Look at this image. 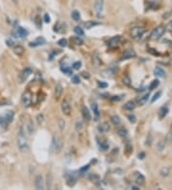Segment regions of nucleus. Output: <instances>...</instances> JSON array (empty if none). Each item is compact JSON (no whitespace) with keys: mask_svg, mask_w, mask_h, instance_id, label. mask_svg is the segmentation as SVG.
<instances>
[{"mask_svg":"<svg viewBox=\"0 0 172 190\" xmlns=\"http://www.w3.org/2000/svg\"><path fill=\"white\" fill-rule=\"evenodd\" d=\"M72 82L74 83V84L78 85V84H79V83H81V79H79V77H78V75H76V76H74V77L72 78Z\"/></svg>","mask_w":172,"mask_h":190,"instance_id":"obj_44","label":"nucleus"},{"mask_svg":"<svg viewBox=\"0 0 172 190\" xmlns=\"http://www.w3.org/2000/svg\"><path fill=\"white\" fill-rule=\"evenodd\" d=\"M52 184H53V175L51 173H48L46 176V186L48 189L52 187Z\"/></svg>","mask_w":172,"mask_h":190,"instance_id":"obj_20","label":"nucleus"},{"mask_svg":"<svg viewBox=\"0 0 172 190\" xmlns=\"http://www.w3.org/2000/svg\"><path fill=\"white\" fill-rule=\"evenodd\" d=\"M61 110L65 115H69L71 113V106L68 101L64 100L62 103H61Z\"/></svg>","mask_w":172,"mask_h":190,"instance_id":"obj_11","label":"nucleus"},{"mask_svg":"<svg viewBox=\"0 0 172 190\" xmlns=\"http://www.w3.org/2000/svg\"><path fill=\"white\" fill-rule=\"evenodd\" d=\"M103 4H104L103 0H95V11L98 17H101V14L103 12Z\"/></svg>","mask_w":172,"mask_h":190,"instance_id":"obj_5","label":"nucleus"},{"mask_svg":"<svg viewBox=\"0 0 172 190\" xmlns=\"http://www.w3.org/2000/svg\"><path fill=\"white\" fill-rule=\"evenodd\" d=\"M118 134H119L121 137H125L127 135V130L125 128H123V127H122V128H119V130H118Z\"/></svg>","mask_w":172,"mask_h":190,"instance_id":"obj_28","label":"nucleus"},{"mask_svg":"<svg viewBox=\"0 0 172 190\" xmlns=\"http://www.w3.org/2000/svg\"><path fill=\"white\" fill-rule=\"evenodd\" d=\"M36 120H37V123L40 125V124L43 123V121H44V116H43V114H38L37 116H36Z\"/></svg>","mask_w":172,"mask_h":190,"instance_id":"obj_40","label":"nucleus"},{"mask_svg":"<svg viewBox=\"0 0 172 190\" xmlns=\"http://www.w3.org/2000/svg\"><path fill=\"white\" fill-rule=\"evenodd\" d=\"M24 51L25 50H24L23 46H21V45H17V46H15V47L14 48V54H16L17 56H21V55H23Z\"/></svg>","mask_w":172,"mask_h":190,"instance_id":"obj_21","label":"nucleus"},{"mask_svg":"<svg viewBox=\"0 0 172 190\" xmlns=\"http://www.w3.org/2000/svg\"><path fill=\"white\" fill-rule=\"evenodd\" d=\"M88 168H89V165H85V166H84V167H82L81 169V173H84V172H85V171H87L88 170Z\"/></svg>","mask_w":172,"mask_h":190,"instance_id":"obj_54","label":"nucleus"},{"mask_svg":"<svg viewBox=\"0 0 172 190\" xmlns=\"http://www.w3.org/2000/svg\"><path fill=\"white\" fill-rule=\"evenodd\" d=\"M144 32H145V29L144 27H135L131 30V36L135 39H139L142 38Z\"/></svg>","mask_w":172,"mask_h":190,"instance_id":"obj_3","label":"nucleus"},{"mask_svg":"<svg viewBox=\"0 0 172 190\" xmlns=\"http://www.w3.org/2000/svg\"><path fill=\"white\" fill-rule=\"evenodd\" d=\"M45 43V39L43 38H37L36 40H33L30 43L31 47H36V46H39V45H42Z\"/></svg>","mask_w":172,"mask_h":190,"instance_id":"obj_18","label":"nucleus"},{"mask_svg":"<svg viewBox=\"0 0 172 190\" xmlns=\"http://www.w3.org/2000/svg\"><path fill=\"white\" fill-rule=\"evenodd\" d=\"M131 189H133V190H138V189H139V188L136 187V186H131Z\"/></svg>","mask_w":172,"mask_h":190,"instance_id":"obj_59","label":"nucleus"},{"mask_svg":"<svg viewBox=\"0 0 172 190\" xmlns=\"http://www.w3.org/2000/svg\"><path fill=\"white\" fill-rule=\"evenodd\" d=\"M81 112H82V117H83L84 120L86 121H90L91 120V113H90V112H89V109L86 108V107H83L82 108V109H81Z\"/></svg>","mask_w":172,"mask_h":190,"instance_id":"obj_16","label":"nucleus"},{"mask_svg":"<svg viewBox=\"0 0 172 190\" xmlns=\"http://www.w3.org/2000/svg\"><path fill=\"white\" fill-rule=\"evenodd\" d=\"M7 126H8L7 120L4 118V116H0V134L5 131Z\"/></svg>","mask_w":172,"mask_h":190,"instance_id":"obj_19","label":"nucleus"},{"mask_svg":"<svg viewBox=\"0 0 172 190\" xmlns=\"http://www.w3.org/2000/svg\"><path fill=\"white\" fill-rule=\"evenodd\" d=\"M67 183H68L69 186H74V185L76 184V179L73 178V177H71V178L68 180V182H67Z\"/></svg>","mask_w":172,"mask_h":190,"instance_id":"obj_43","label":"nucleus"},{"mask_svg":"<svg viewBox=\"0 0 172 190\" xmlns=\"http://www.w3.org/2000/svg\"><path fill=\"white\" fill-rule=\"evenodd\" d=\"M127 117H128V119H129V121H130L131 123H135V122L137 121L136 116H135L134 114H129Z\"/></svg>","mask_w":172,"mask_h":190,"instance_id":"obj_46","label":"nucleus"},{"mask_svg":"<svg viewBox=\"0 0 172 190\" xmlns=\"http://www.w3.org/2000/svg\"><path fill=\"white\" fill-rule=\"evenodd\" d=\"M124 109H127V110H132V109H135V104L132 101H129L124 105Z\"/></svg>","mask_w":172,"mask_h":190,"instance_id":"obj_29","label":"nucleus"},{"mask_svg":"<svg viewBox=\"0 0 172 190\" xmlns=\"http://www.w3.org/2000/svg\"><path fill=\"white\" fill-rule=\"evenodd\" d=\"M14 112H6V114L4 115V118L7 120L8 123H10V122H12L13 119H14Z\"/></svg>","mask_w":172,"mask_h":190,"instance_id":"obj_23","label":"nucleus"},{"mask_svg":"<svg viewBox=\"0 0 172 190\" xmlns=\"http://www.w3.org/2000/svg\"><path fill=\"white\" fill-rule=\"evenodd\" d=\"M67 43H68V41H67L66 39H60L58 41V44L59 45V46H61V47H66Z\"/></svg>","mask_w":172,"mask_h":190,"instance_id":"obj_35","label":"nucleus"},{"mask_svg":"<svg viewBox=\"0 0 172 190\" xmlns=\"http://www.w3.org/2000/svg\"><path fill=\"white\" fill-rule=\"evenodd\" d=\"M14 2H15V3H16V2H17V0H14Z\"/></svg>","mask_w":172,"mask_h":190,"instance_id":"obj_61","label":"nucleus"},{"mask_svg":"<svg viewBox=\"0 0 172 190\" xmlns=\"http://www.w3.org/2000/svg\"><path fill=\"white\" fill-rule=\"evenodd\" d=\"M92 110L94 112L96 117L99 118V116H100V110H99V107H98V105L96 103L92 104Z\"/></svg>","mask_w":172,"mask_h":190,"instance_id":"obj_27","label":"nucleus"},{"mask_svg":"<svg viewBox=\"0 0 172 190\" xmlns=\"http://www.w3.org/2000/svg\"><path fill=\"white\" fill-rule=\"evenodd\" d=\"M161 95H162V92H161V91H158V92H157L155 95H154V96H153L152 99H151V103H154L155 101L158 100L159 98H160V96H161Z\"/></svg>","mask_w":172,"mask_h":190,"instance_id":"obj_39","label":"nucleus"},{"mask_svg":"<svg viewBox=\"0 0 172 190\" xmlns=\"http://www.w3.org/2000/svg\"><path fill=\"white\" fill-rule=\"evenodd\" d=\"M74 31H75V33L77 34L78 36H83V35H84L83 30H82V28H81L79 26H77V27H75Z\"/></svg>","mask_w":172,"mask_h":190,"instance_id":"obj_34","label":"nucleus"},{"mask_svg":"<svg viewBox=\"0 0 172 190\" xmlns=\"http://www.w3.org/2000/svg\"><path fill=\"white\" fill-rule=\"evenodd\" d=\"M164 142H159L158 143V150L159 151H163V149L164 148V144H163Z\"/></svg>","mask_w":172,"mask_h":190,"instance_id":"obj_51","label":"nucleus"},{"mask_svg":"<svg viewBox=\"0 0 172 190\" xmlns=\"http://www.w3.org/2000/svg\"><path fill=\"white\" fill-rule=\"evenodd\" d=\"M167 30L169 32H172V21H170V22L167 25Z\"/></svg>","mask_w":172,"mask_h":190,"instance_id":"obj_52","label":"nucleus"},{"mask_svg":"<svg viewBox=\"0 0 172 190\" xmlns=\"http://www.w3.org/2000/svg\"><path fill=\"white\" fill-rule=\"evenodd\" d=\"M81 129H82V123H81V121H78L77 123H76V130L77 131H81Z\"/></svg>","mask_w":172,"mask_h":190,"instance_id":"obj_48","label":"nucleus"},{"mask_svg":"<svg viewBox=\"0 0 172 190\" xmlns=\"http://www.w3.org/2000/svg\"><path fill=\"white\" fill-rule=\"evenodd\" d=\"M169 174V168L168 167H163V169L161 170V175L163 177H167Z\"/></svg>","mask_w":172,"mask_h":190,"instance_id":"obj_36","label":"nucleus"},{"mask_svg":"<svg viewBox=\"0 0 172 190\" xmlns=\"http://www.w3.org/2000/svg\"><path fill=\"white\" fill-rule=\"evenodd\" d=\"M35 186L37 190H42L44 188V183H43V178L41 175H37L35 180Z\"/></svg>","mask_w":172,"mask_h":190,"instance_id":"obj_10","label":"nucleus"},{"mask_svg":"<svg viewBox=\"0 0 172 190\" xmlns=\"http://www.w3.org/2000/svg\"><path fill=\"white\" fill-rule=\"evenodd\" d=\"M27 130H28L29 134H33V124L32 123V122H29L28 125H27Z\"/></svg>","mask_w":172,"mask_h":190,"instance_id":"obj_42","label":"nucleus"},{"mask_svg":"<svg viewBox=\"0 0 172 190\" xmlns=\"http://www.w3.org/2000/svg\"><path fill=\"white\" fill-rule=\"evenodd\" d=\"M121 39H122V36H116L114 38H112L110 40L108 41V44L110 47H114V46H117L121 42Z\"/></svg>","mask_w":172,"mask_h":190,"instance_id":"obj_13","label":"nucleus"},{"mask_svg":"<svg viewBox=\"0 0 172 190\" xmlns=\"http://www.w3.org/2000/svg\"><path fill=\"white\" fill-rule=\"evenodd\" d=\"M62 91H63V87L60 84H58L55 87V92H54V95H55V98L56 99H59L62 94Z\"/></svg>","mask_w":172,"mask_h":190,"instance_id":"obj_14","label":"nucleus"},{"mask_svg":"<svg viewBox=\"0 0 172 190\" xmlns=\"http://www.w3.org/2000/svg\"><path fill=\"white\" fill-rule=\"evenodd\" d=\"M72 66H73V69L78 70V69H79V68L81 67V62H74Z\"/></svg>","mask_w":172,"mask_h":190,"instance_id":"obj_38","label":"nucleus"},{"mask_svg":"<svg viewBox=\"0 0 172 190\" xmlns=\"http://www.w3.org/2000/svg\"><path fill=\"white\" fill-rule=\"evenodd\" d=\"M111 122L114 124L115 126H119V124H121V118L118 115H113L111 117Z\"/></svg>","mask_w":172,"mask_h":190,"instance_id":"obj_26","label":"nucleus"},{"mask_svg":"<svg viewBox=\"0 0 172 190\" xmlns=\"http://www.w3.org/2000/svg\"><path fill=\"white\" fill-rule=\"evenodd\" d=\"M122 83H123V85L126 86V87H130V85H131L130 77H129L128 75L124 76V77H123V80H122Z\"/></svg>","mask_w":172,"mask_h":190,"instance_id":"obj_32","label":"nucleus"},{"mask_svg":"<svg viewBox=\"0 0 172 190\" xmlns=\"http://www.w3.org/2000/svg\"><path fill=\"white\" fill-rule=\"evenodd\" d=\"M17 146L21 152H26L29 149V144L27 138L25 136V133L23 131V128L20 127L17 133Z\"/></svg>","mask_w":172,"mask_h":190,"instance_id":"obj_1","label":"nucleus"},{"mask_svg":"<svg viewBox=\"0 0 172 190\" xmlns=\"http://www.w3.org/2000/svg\"><path fill=\"white\" fill-rule=\"evenodd\" d=\"M58 127H59V129H60L61 131L64 130V128H65V121H64L63 119H59V120H58Z\"/></svg>","mask_w":172,"mask_h":190,"instance_id":"obj_41","label":"nucleus"},{"mask_svg":"<svg viewBox=\"0 0 172 190\" xmlns=\"http://www.w3.org/2000/svg\"><path fill=\"white\" fill-rule=\"evenodd\" d=\"M134 180H135L137 184L139 185H144V183H145V178H144V175H142V173H140V172H135V173H134Z\"/></svg>","mask_w":172,"mask_h":190,"instance_id":"obj_8","label":"nucleus"},{"mask_svg":"<svg viewBox=\"0 0 172 190\" xmlns=\"http://www.w3.org/2000/svg\"><path fill=\"white\" fill-rule=\"evenodd\" d=\"M73 41H74V43L77 45H82L83 44V40L79 38V36H75L74 39H73Z\"/></svg>","mask_w":172,"mask_h":190,"instance_id":"obj_33","label":"nucleus"},{"mask_svg":"<svg viewBox=\"0 0 172 190\" xmlns=\"http://www.w3.org/2000/svg\"><path fill=\"white\" fill-rule=\"evenodd\" d=\"M148 98H149V94H145L144 96H142L141 99H140L139 103L142 104V105H144V104H145L147 102V100H148Z\"/></svg>","mask_w":172,"mask_h":190,"instance_id":"obj_37","label":"nucleus"},{"mask_svg":"<svg viewBox=\"0 0 172 190\" xmlns=\"http://www.w3.org/2000/svg\"><path fill=\"white\" fill-rule=\"evenodd\" d=\"M44 21L46 23H49L51 21V17H50V15L48 14H44Z\"/></svg>","mask_w":172,"mask_h":190,"instance_id":"obj_50","label":"nucleus"},{"mask_svg":"<svg viewBox=\"0 0 172 190\" xmlns=\"http://www.w3.org/2000/svg\"><path fill=\"white\" fill-rule=\"evenodd\" d=\"M154 75L157 76V77H160V78H164L167 74H165V71H164L162 67H156L154 69Z\"/></svg>","mask_w":172,"mask_h":190,"instance_id":"obj_15","label":"nucleus"},{"mask_svg":"<svg viewBox=\"0 0 172 190\" xmlns=\"http://www.w3.org/2000/svg\"><path fill=\"white\" fill-rule=\"evenodd\" d=\"M167 112H168V109H167V107H163L160 110V118H164L165 115L167 114Z\"/></svg>","mask_w":172,"mask_h":190,"instance_id":"obj_31","label":"nucleus"},{"mask_svg":"<svg viewBox=\"0 0 172 190\" xmlns=\"http://www.w3.org/2000/svg\"><path fill=\"white\" fill-rule=\"evenodd\" d=\"M170 131L172 133V123H171V126H170Z\"/></svg>","mask_w":172,"mask_h":190,"instance_id":"obj_60","label":"nucleus"},{"mask_svg":"<svg viewBox=\"0 0 172 190\" xmlns=\"http://www.w3.org/2000/svg\"><path fill=\"white\" fill-rule=\"evenodd\" d=\"M134 57H136V52H135L134 50H127L122 54V56L121 57V61L132 59V58H134Z\"/></svg>","mask_w":172,"mask_h":190,"instance_id":"obj_12","label":"nucleus"},{"mask_svg":"<svg viewBox=\"0 0 172 190\" xmlns=\"http://www.w3.org/2000/svg\"><path fill=\"white\" fill-rule=\"evenodd\" d=\"M119 96H113V98H112V100L113 101H119L122 98H119Z\"/></svg>","mask_w":172,"mask_h":190,"instance_id":"obj_56","label":"nucleus"},{"mask_svg":"<svg viewBox=\"0 0 172 190\" xmlns=\"http://www.w3.org/2000/svg\"><path fill=\"white\" fill-rule=\"evenodd\" d=\"M98 86L100 88H106V87H108V85L106 84V83H103V82H98Z\"/></svg>","mask_w":172,"mask_h":190,"instance_id":"obj_47","label":"nucleus"},{"mask_svg":"<svg viewBox=\"0 0 172 190\" xmlns=\"http://www.w3.org/2000/svg\"><path fill=\"white\" fill-rule=\"evenodd\" d=\"M100 148L105 151V150L108 149V144H107L106 142H101V144H100Z\"/></svg>","mask_w":172,"mask_h":190,"instance_id":"obj_49","label":"nucleus"},{"mask_svg":"<svg viewBox=\"0 0 172 190\" xmlns=\"http://www.w3.org/2000/svg\"><path fill=\"white\" fill-rule=\"evenodd\" d=\"M22 104L24 107H30L32 104V93L31 91H26L22 96Z\"/></svg>","mask_w":172,"mask_h":190,"instance_id":"obj_6","label":"nucleus"},{"mask_svg":"<svg viewBox=\"0 0 172 190\" xmlns=\"http://www.w3.org/2000/svg\"><path fill=\"white\" fill-rule=\"evenodd\" d=\"M164 30H165L164 27H163V26H159V27L155 28L152 32H151L149 39H152V40H158V39H161L162 36L164 35Z\"/></svg>","mask_w":172,"mask_h":190,"instance_id":"obj_2","label":"nucleus"},{"mask_svg":"<svg viewBox=\"0 0 172 190\" xmlns=\"http://www.w3.org/2000/svg\"><path fill=\"white\" fill-rule=\"evenodd\" d=\"M52 146H53V150L56 153H59L62 148V141L58 136L54 135L53 136V142H52Z\"/></svg>","mask_w":172,"mask_h":190,"instance_id":"obj_4","label":"nucleus"},{"mask_svg":"<svg viewBox=\"0 0 172 190\" xmlns=\"http://www.w3.org/2000/svg\"><path fill=\"white\" fill-rule=\"evenodd\" d=\"M126 150H127L128 152H131L132 151V146L130 145V142L128 141L127 143H126Z\"/></svg>","mask_w":172,"mask_h":190,"instance_id":"obj_53","label":"nucleus"},{"mask_svg":"<svg viewBox=\"0 0 172 190\" xmlns=\"http://www.w3.org/2000/svg\"><path fill=\"white\" fill-rule=\"evenodd\" d=\"M93 64H94V65L96 67H99L100 65V64H101V61H100V56H99L98 53H96L94 56H93Z\"/></svg>","mask_w":172,"mask_h":190,"instance_id":"obj_22","label":"nucleus"},{"mask_svg":"<svg viewBox=\"0 0 172 190\" xmlns=\"http://www.w3.org/2000/svg\"><path fill=\"white\" fill-rule=\"evenodd\" d=\"M139 157H140L141 159H144V153H142V154H141V155H139Z\"/></svg>","mask_w":172,"mask_h":190,"instance_id":"obj_58","label":"nucleus"},{"mask_svg":"<svg viewBox=\"0 0 172 190\" xmlns=\"http://www.w3.org/2000/svg\"><path fill=\"white\" fill-rule=\"evenodd\" d=\"M82 76H83L84 78H87V79H89V78H90V75H89V73L83 72V73H82Z\"/></svg>","mask_w":172,"mask_h":190,"instance_id":"obj_55","label":"nucleus"},{"mask_svg":"<svg viewBox=\"0 0 172 190\" xmlns=\"http://www.w3.org/2000/svg\"><path fill=\"white\" fill-rule=\"evenodd\" d=\"M13 43H14V42H13V40H7V44L9 45V46H13Z\"/></svg>","mask_w":172,"mask_h":190,"instance_id":"obj_57","label":"nucleus"},{"mask_svg":"<svg viewBox=\"0 0 172 190\" xmlns=\"http://www.w3.org/2000/svg\"><path fill=\"white\" fill-rule=\"evenodd\" d=\"M110 130V125L107 122H103L99 126V131L101 133V134H104V133H107V131Z\"/></svg>","mask_w":172,"mask_h":190,"instance_id":"obj_17","label":"nucleus"},{"mask_svg":"<svg viewBox=\"0 0 172 190\" xmlns=\"http://www.w3.org/2000/svg\"><path fill=\"white\" fill-rule=\"evenodd\" d=\"M61 70H62V71H63L64 73H66V74H68V75H70V74H72V71H71V70L69 69V68H68V67L67 66H65V65H62V67H61Z\"/></svg>","mask_w":172,"mask_h":190,"instance_id":"obj_45","label":"nucleus"},{"mask_svg":"<svg viewBox=\"0 0 172 190\" xmlns=\"http://www.w3.org/2000/svg\"><path fill=\"white\" fill-rule=\"evenodd\" d=\"M159 85H160V81H159V80H154V81H152V83H151L149 86V90H153L155 89V88H157V87H159Z\"/></svg>","mask_w":172,"mask_h":190,"instance_id":"obj_30","label":"nucleus"},{"mask_svg":"<svg viewBox=\"0 0 172 190\" xmlns=\"http://www.w3.org/2000/svg\"><path fill=\"white\" fill-rule=\"evenodd\" d=\"M72 18L75 21H78V20L81 19V14H79V12L77 11V10H74V11L72 12Z\"/></svg>","mask_w":172,"mask_h":190,"instance_id":"obj_24","label":"nucleus"},{"mask_svg":"<svg viewBox=\"0 0 172 190\" xmlns=\"http://www.w3.org/2000/svg\"><path fill=\"white\" fill-rule=\"evenodd\" d=\"M14 35L15 38H19V39H23V38H26L27 35H28V31L25 30L22 27H18V28L15 30V32L13 33Z\"/></svg>","mask_w":172,"mask_h":190,"instance_id":"obj_9","label":"nucleus"},{"mask_svg":"<svg viewBox=\"0 0 172 190\" xmlns=\"http://www.w3.org/2000/svg\"><path fill=\"white\" fill-rule=\"evenodd\" d=\"M32 73H33V70L31 69L30 67H27V68H25V69H24L22 72H21V74H20V76H19L20 83H23L24 81H26V80H27V79H28L29 77L32 75Z\"/></svg>","mask_w":172,"mask_h":190,"instance_id":"obj_7","label":"nucleus"},{"mask_svg":"<svg viewBox=\"0 0 172 190\" xmlns=\"http://www.w3.org/2000/svg\"><path fill=\"white\" fill-rule=\"evenodd\" d=\"M97 25H99V23L95 22V21H92V20H89V21L84 23V26H85L86 29H91L93 28L94 26H97Z\"/></svg>","mask_w":172,"mask_h":190,"instance_id":"obj_25","label":"nucleus"}]
</instances>
